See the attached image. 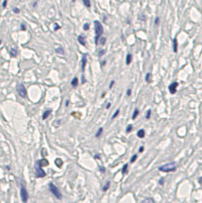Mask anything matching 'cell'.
I'll return each mask as SVG.
<instances>
[{"instance_id": "cell-1", "label": "cell", "mask_w": 202, "mask_h": 203, "mask_svg": "<svg viewBox=\"0 0 202 203\" xmlns=\"http://www.w3.org/2000/svg\"><path fill=\"white\" fill-rule=\"evenodd\" d=\"M94 29H95V44L98 45L101 36L103 34V27L99 21H94Z\"/></svg>"}, {"instance_id": "cell-2", "label": "cell", "mask_w": 202, "mask_h": 203, "mask_svg": "<svg viewBox=\"0 0 202 203\" xmlns=\"http://www.w3.org/2000/svg\"><path fill=\"white\" fill-rule=\"evenodd\" d=\"M177 163L175 161H171V163H167L165 165H163L159 167V170L163 172H173L177 170Z\"/></svg>"}, {"instance_id": "cell-3", "label": "cell", "mask_w": 202, "mask_h": 203, "mask_svg": "<svg viewBox=\"0 0 202 203\" xmlns=\"http://www.w3.org/2000/svg\"><path fill=\"white\" fill-rule=\"evenodd\" d=\"M49 188H50V191L54 194V196H55L57 199H59V200L63 199V194H62L61 190H60V189L58 188L53 182L49 183Z\"/></svg>"}, {"instance_id": "cell-4", "label": "cell", "mask_w": 202, "mask_h": 203, "mask_svg": "<svg viewBox=\"0 0 202 203\" xmlns=\"http://www.w3.org/2000/svg\"><path fill=\"white\" fill-rule=\"evenodd\" d=\"M20 195H21V199H22V202L23 203H27L28 200H29V193H28V190L26 189V187L23 184H21Z\"/></svg>"}, {"instance_id": "cell-5", "label": "cell", "mask_w": 202, "mask_h": 203, "mask_svg": "<svg viewBox=\"0 0 202 203\" xmlns=\"http://www.w3.org/2000/svg\"><path fill=\"white\" fill-rule=\"evenodd\" d=\"M17 91H18V94L22 97V98H26V97H27V90H26V87L23 84L17 85Z\"/></svg>"}, {"instance_id": "cell-6", "label": "cell", "mask_w": 202, "mask_h": 203, "mask_svg": "<svg viewBox=\"0 0 202 203\" xmlns=\"http://www.w3.org/2000/svg\"><path fill=\"white\" fill-rule=\"evenodd\" d=\"M35 176H36V178H44V176H46V172L43 170V167H41L40 165H38L37 167H36Z\"/></svg>"}, {"instance_id": "cell-7", "label": "cell", "mask_w": 202, "mask_h": 203, "mask_svg": "<svg viewBox=\"0 0 202 203\" xmlns=\"http://www.w3.org/2000/svg\"><path fill=\"white\" fill-rule=\"evenodd\" d=\"M177 86H178V82H177V81H173V82L171 83V84H169V92H171V94H175V93H177Z\"/></svg>"}, {"instance_id": "cell-8", "label": "cell", "mask_w": 202, "mask_h": 203, "mask_svg": "<svg viewBox=\"0 0 202 203\" xmlns=\"http://www.w3.org/2000/svg\"><path fill=\"white\" fill-rule=\"evenodd\" d=\"M87 54H84L82 56V59H81V70L82 72H84V68H85V66H86V62H87Z\"/></svg>"}, {"instance_id": "cell-9", "label": "cell", "mask_w": 202, "mask_h": 203, "mask_svg": "<svg viewBox=\"0 0 202 203\" xmlns=\"http://www.w3.org/2000/svg\"><path fill=\"white\" fill-rule=\"evenodd\" d=\"M38 165H40L41 167H46V165H49V161L47 159H43L38 161Z\"/></svg>"}, {"instance_id": "cell-10", "label": "cell", "mask_w": 202, "mask_h": 203, "mask_svg": "<svg viewBox=\"0 0 202 203\" xmlns=\"http://www.w3.org/2000/svg\"><path fill=\"white\" fill-rule=\"evenodd\" d=\"M77 42L80 45H82V46H86V41H85V38L82 35L77 37Z\"/></svg>"}, {"instance_id": "cell-11", "label": "cell", "mask_w": 202, "mask_h": 203, "mask_svg": "<svg viewBox=\"0 0 202 203\" xmlns=\"http://www.w3.org/2000/svg\"><path fill=\"white\" fill-rule=\"evenodd\" d=\"M52 114V110L51 109H48V110H46V111L43 113V116H42V118H43V120H46L47 118L49 117Z\"/></svg>"}, {"instance_id": "cell-12", "label": "cell", "mask_w": 202, "mask_h": 203, "mask_svg": "<svg viewBox=\"0 0 202 203\" xmlns=\"http://www.w3.org/2000/svg\"><path fill=\"white\" fill-rule=\"evenodd\" d=\"M173 52L177 53V38L173 39Z\"/></svg>"}, {"instance_id": "cell-13", "label": "cell", "mask_w": 202, "mask_h": 203, "mask_svg": "<svg viewBox=\"0 0 202 203\" xmlns=\"http://www.w3.org/2000/svg\"><path fill=\"white\" fill-rule=\"evenodd\" d=\"M141 203H156V201H155V199L153 197H147V198H145Z\"/></svg>"}, {"instance_id": "cell-14", "label": "cell", "mask_w": 202, "mask_h": 203, "mask_svg": "<svg viewBox=\"0 0 202 203\" xmlns=\"http://www.w3.org/2000/svg\"><path fill=\"white\" fill-rule=\"evenodd\" d=\"M56 52L61 56H64V54H66L64 53V48H62V47H58V48H56Z\"/></svg>"}, {"instance_id": "cell-15", "label": "cell", "mask_w": 202, "mask_h": 203, "mask_svg": "<svg viewBox=\"0 0 202 203\" xmlns=\"http://www.w3.org/2000/svg\"><path fill=\"white\" fill-rule=\"evenodd\" d=\"M145 135H146V133H145V130H144V129H141V130H139L138 133H137V136H138V138H141V139L145 137Z\"/></svg>"}, {"instance_id": "cell-16", "label": "cell", "mask_w": 202, "mask_h": 203, "mask_svg": "<svg viewBox=\"0 0 202 203\" xmlns=\"http://www.w3.org/2000/svg\"><path fill=\"white\" fill-rule=\"evenodd\" d=\"M110 184H111L110 180H107L106 183H105V185L102 187V190H103V191H107V190L109 189V187H110Z\"/></svg>"}, {"instance_id": "cell-17", "label": "cell", "mask_w": 202, "mask_h": 203, "mask_svg": "<svg viewBox=\"0 0 202 203\" xmlns=\"http://www.w3.org/2000/svg\"><path fill=\"white\" fill-rule=\"evenodd\" d=\"M132 59H133L132 55H131V54H128V55H127V58H126V64H127V66H129V64H131V62H132Z\"/></svg>"}, {"instance_id": "cell-18", "label": "cell", "mask_w": 202, "mask_h": 203, "mask_svg": "<svg viewBox=\"0 0 202 203\" xmlns=\"http://www.w3.org/2000/svg\"><path fill=\"white\" fill-rule=\"evenodd\" d=\"M70 84H72V86H74V87H76L77 84H78V78H77V77H74V79L72 80Z\"/></svg>"}, {"instance_id": "cell-19", "label": "cell", "mask_w": 202, "mask_h": 203, "mask_svg": "<svg viewBox=\"0 0 202 203\" xmlns=\"http://www.w3.org/2000/svg\"><path fill=\"white\" fill-rule=\"evenodd\" d=\"M146 81H147L148 83H150L152 81V73L151 72H148L147 74H146Z\"/></svg>"}, {"instance_id": "cell-20", "label": "cell", "mask_w": 202, "mask_h": 203, "mask_svg": "<svg viewBox=\"0 0 202 203\" xmlns=\"http://www.w3.org/2000/svg\"><path fill=\"white\" fill-rule=\"evenodd\" d=\"M102 133H103V128L101 127V128H99L97 130V132H96V134H95V138H100V136L102 135Z\"/></svg>"}, {"instance_id": "cell-21", "label": "cell", "mask_w": 202, "mask_h": 203, "mask_svg": "<svg viewBox=\"0 0 202 203\" xmlns=\"http://www.w3.org/2000/svg\"><path fill=\"white\" fill-rule=\"evenodd\" d=\"M17 54H18V52H17L16 49H11V50H10V56H11V57H13V58L16 57Z\"/></svg>"}, {"instance_id": "cell-22", "label": "cell", "mask_w": 202, "mask_h": 203, "mask_svg": "<svg viewBox=\"0 0 202 203\" xmlns=\"http://www.w3.org/2000/svg\"><path fill=\"white\" fill-rule=\"evenodd\" d=\"M56 165H57L58 167H62V165H63V161H62L61 159H56Z\"/></svg>"}, {"instance_id": "cell-23", "label": "cell", "mask_w": 202, "mask_h": 203, "mask_svg": "<svg viewBox=\"0 0 202 203\" xmlns=\"http://www.w3.org/2000/svg\"><path fill=\"white\" fill-rule=\"evenodd\" d=\"M139 115V109L138 108H136V109L134 110V113H133V116H132V119L134 120V119H136L137 118V116Z\"/></svg>"}, {"instance_id": "cell-24", "label": "cell", "mask_w": 202, "mask_h": 203, "mask_svg": "<svg viewBox=\"0 0 202 203\" xmlns=\"http://www.w3.org/2000/svg\"><path fill=\"white\" fill-rule=\"evenodd\" d=\"M122 174H128V163H126V165L123 167V168H122Z\"/></svg>"}, {"instance_id": "cell-25", "label": "cell", "mask_w": 202, "mask_h": 203, "mask_svg": "<svg viewBox=\"0 0 202 203\" xmlns=\"http://www.w3.org/2000/svg\"><path fill=\"white\" fill-rule=\"evenodd\" d=\"M105 43H106V38H105V37H102V38H100L98 44H100L101 46H103V45H105Z\"/></svg>"}, {"instance_id": "cell-26", "label": "cell", "mask_w": 202, "mask_h": 203, "mask_svg": "<svg viewBox=\"0 0 202 203\" xmlns=\"http://www.w3.org/2000/svg\"><path fill=\"white\" fill-rule=\"evenodd\" d=\"M83 4H84L87 8H90V6H91V3H90L89 0H83Z\"/></svg>"}, {"instance_id": "cell-27", "label": "cell", "mask_w": 202, "mask_h": 203, "mask_svg": "<svg viewBox=\"0 0 202 203\" xmlns=\"http://www.w3.org/2000/svg\"><path fill=\"white\" fill-rule=\"evenodd\" d=\"M137 159H138V155H134L132 157H131V159H130V163H135V161H137Z\"/></svg>"}, {"instance_id": "cell-28", "label": "cell", "mask_w": 202, "mask_h": 203, "mask_svg": "<svg viewBox=\"0 0 202 203\" xmlns=\"http://www.w3.org/2000/svg\"><path fill=\"white\" fill-rule=\"evenodd\" d=\"M151 115H152V111H151V110H148V111H147V115H146V119H147V120L151 119Z\"/></svg>"}, {"instance_id": "cell-29", "label": "cell", "mask_w": 202, "mask_h": 203, "mask_svg": "<svg viewBox=\"0 0 202 203\" xmlns=\"http://www.w3.org/2000/svg\"><path fill=\"white\" fill-rule=\"evenodd\" d=\"M132 130H133V125H128V127H127V129H126L127 133H131Z\"/></svg>"}, {"instance_id": "cell-30", "label": "cell", "mask_w": 202, "mask_h": 203, "mask_svg": "<svg viewBox=\"0 0 202 203\" xmlns=\"http://www.w3.org/2000/svg\"><path fill=\"white\" fill-rule=\"evenodd\" d=\"M119 113H120V110H119V109H117V110H116V111H115V113L113 114V116H112V119H115V118L117 117L118 115H119Z\"/></svg>"}, {"instance_id": "cell-31", "label": "cell", "mask_w": 202, "mask_h": 203, "mask_svg": "<svg viewBox=\"0 0 202 203\" xmlns=\"http://www.w3.org/2000/svg\"><path fill=\"white\" fill-rule=\"evenodd\" d=\"M155 25L156 26L160 25V17H157V18L155 19Z\"/></svg>"}, {"instance_id": "cell-32", "label": "cell", "mask_w": 202, "mask_h": 203, "mask_svg": "<svg viewBox=\"0 0 202 203\" xmlns=\"http://www.w3.org/2000/svg\"><path fill=\"white\" fill-rule=\"evenodd\" d=\"M89 27H90V26H89L88 23H85V24L83 25V29H84L85 31H87V30H89Z\"/></svg>"}, {"instance_id": "cell-33", "label": "cell", "mask_w": 202, "mask_h": 203, "mask_svg": "<svg viewBox=\"0 0 202 203\" xmlns=\"http://www.w3.org/2000/svg\"><path fill=\"white\" fill-rule=\"evenodd\" d=\"M106 52H107V50H106V49H103L102 51H100V52H99V56H100V57H101V56H104Z\"/></svg>"}, {"instance_id": "cell-34", "label": "cell", "mask_w": 202, "mask_h": 203, "mask_svg": "<svg viewBox=\"0 0 202 203\" xmlns=\"http://www.w3.org/2000/svg\"><path fill=\"white\" fill-rule=\"evenodd\" d=\"M164 183H165V178H162L160 179V181H159V184L160 185H164Z\"/></svg>"}, {"instance_id": "cell-35", "label": "cell", "mask_w": 202, "mask_h": 203, "mask_svg": "<svg viewBox=\"0 0 202 203\" xmlns=\"http://www.w3.org/2000/svg\"><path fill=\"white\" fill-rule=\"evenodd\" d=\"M13 12L16 13V14H18V13L20 12V9H19V8H17V7H15L14 9H13Z\"/></svg>"}, {"instance_id": "cell-36", "label": "cell", "mask_w": 202, "mask_h": 203, "mask_svg": "<svg viewBox=\"0 0 202 203\" xmlns=\"http://www.w3.org/2000/svg\"><path fill=\"white\" fill-rule=\"evenodd\" d=\"M131 93H132V89H131V88H129V89L127 90V95L130 96V95H131Z\"/></svg>"}, {"instance_id": "cell-37", "label": "cell", "mask_w": 202, "mask_h": 203, "mask_svg": "<svg viewBox=\"0 0 202 203\" xmlns=\"http://www.w3.org/2000/svg\"><path fill=\"white\" fill-rule=\"evenodd\" d=\"M114 84H115V80H112V81L110 82V84H109V88H112Z\"/></svg>"}, {"instance_id": "cell-38", "label": "cell", "mask_w": 202, "mask_h": 203, "mask_svg": "<svg viewBox=\"0 0 202 203\" xmlns=\"http://www.w3.org/2000/svg\"><path fill=\"white\" fill-rule=\"evenodd\" d=\"M60 28H61V27H60V26L58 25L57 23H56V24H55V28H54V30H55V31H57V30H59Z\"/></svg>"}, {"instance_id": "cell-39", "label": "cell", "mask_w": 202, "mask_h": 203, "mask_svg": "<svg viewBox=\"0 0 202 203\" xmlns=\"http://www.w3.org/2000/svg\"><path fill=\"white\" fill-rule=\"evenodd\" d=\"M139 19H140V20L145 21V20H146V16H145V15H142V16H140V17H139Z\"/></svg>"}, {"instance_id": "cell-40", "label": "cell", "mask_w": 202, "mask_h": 203, "mask_svg": "<svg viewBox=\"0 0 202 203\" xmlns=\"http://www.w3.org/2000/svg\"><path fill=\"white\" fill-rule=\"evenodd\" d=\"M99 170L101 172H105V168H104V167H99Z\"/></svg>"}, {"instance_id": "cell-41", "label": "cell", "mask_w": 202, "mask_h": 203, "mask_svg": "<svg viewBox=\"0 0 202 203\" xmlns=\"http://www.w3.org/2000/svg\"><path fill=\"white\" fill-rule=\"evenodd\" d=\"M6 5H7V1H3V3H2V6H3V8H5L6 7Z\"/></svg>"}, {"instance_id": "cell-42", "label": "cell", "mask_w": 202, "mask_h": 203, "mask_svg": "<svg viewBox=\"0 0 202 203\" xmlns=\"http://www.w3.org/2000/svg\"><path fill=\"white\" fill-rule=\"evenodd\" d=\"M21 29H22L23 31H25V30H26V26H25V24H21Z\"/></svg>"}, {"instance_id": "cell-43", "label": "cell", "mask_w": 202, "mask_h": 203, "mask_svg": "<svg viewBox=\"0 0 202 203\" xmlns=\"http://www.w3.org/2000/svg\"><path fill=\"white\" fill-rule=\"evenodd\" d=\"M43 152H42V154H43V155H44V157H45V155H47V152H46V151L47 150H45V149H43Z\"/></svg>"}, {"instance_id": "cell-44", "label": "cell", "mask_w": 202, "mask_h": 203, "mask_svg": "<svg viewBox=\"0 0 202 203\" xmlns=\"http://www.w3.org/2000/svg\"><path fill=\"white\" fill-rule=\"evenodd\" d=\"M105 64H106V60H103L102 64H101V68H103V66H104Z\"/></svg>"}, {"instance_id": "cell-45", "label": "cell", "mask_w": 202, "mask_h": 203, "mask_svg": "<svg viewBox=\"0 0 202 203\" xmlns=\"http://www.w3.org/2000/svg\"><path fill=\"white\" fill-rule=\"evenodd\" d=\"M111 107V103L109 102V103H107V105H106V109H109V108Z\"/></svg>"}, {"instance_id": "cell-46", "label": "cell", "mask_w": 202, "mask_h": 203, "mask_svg": "<svg viewBox=\"0 0 202 203\" xmlns=\"http://www.w3.org/2000/svg\"><path fill=\"white\" fill-rule=\"evenodd\" d=\"M144 152V147H141V148L139 149V153H143Z\"/></svg>"}, {"instance_id": "cell-47", "label": "cell", "mask_w": 202, "mask_h": 203, "mask_svg": "<svg viewBox=\"0 0 202 203\" xmlns=\"http://www.w3.org/2000/svg\"><path fill=\"white\" fill-rule=\"evenodd\" d=\"M37 5H38V2H37V1L34 2V3H33V7H36V6H37Z\"/></svg>"}, {"instance_id": "cell-48", "label": "cell", "mask_w": 202, "mask_h": 203, "mask_svg": "<svg viewBox=\"0 0 202 203\" xmlns=\"http://www.w3.org/2000/svg\"><path fill=\"white\" fill-rule=\"evenodd\" d=\"M198 181H199V183H200V184H202V176H201V178H199Z\"/></svg>"}, {"instance_id": "cell-49", "label": "cell", "mask_w": 202, "mask_h": 203, "mask_svg": "<svg viewBox=\"0 0 202 203\" xmlns=\"http://www.w3.org/2000/svg\"><path fill=\"white\" fill-rule=\"evenodd\" d=\"M95 157L96 159H99V155H98V154H97V155H95V157Z\"/></svg>"}, {"instance_id": "cell-50", "label": "cell", "mask_w": 202, "mask_h": 203, "mask_svg": "<svg viewBox=\"0 0 202 203\" xmlns=\"http://www.w3.org/2000/svg\"><path fill=\"white\" fill-rule=\"evenodd\" d=\"M68 103H70V101H68V100H66V107L68 106Z\"/></svg>"}, {"instance_id": "cell-51", "label": "cell", "mask_w": 202, "mask_h": 203, "mask_svg": "<svg viewBox=\"0 0 202 203\" xmlns=\"http://www.w3.org/2000/svg\"><path fill=\"white\" fill-rule=\"evenodd\" d=\"M101 97H102V98H104V97H105V93H103L102 95H101Z\"/></svg>"}, {"instance_id": "cell-52", "label": "cell", "mask_w": 202, "mask_h": 203, "mask_svg": "<svg viewBox=\"0 0 202 203\" xmlns=\"http://www.w3.org/2000/svg\"><path fill=\"white\" fill-rule=\"evenodd\" d=\"M0 44H1V40H0Z\"/></svg>"}]
</instances>
